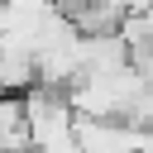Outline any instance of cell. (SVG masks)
<instances>
[{
	"instance_id": "cell-1",
	"label": "cell",
	"mask_w": 153,
	"mask_h": 153,
	"mask_svg": "<svg viewBox=\"0 0 153 153\" xmlns=\"http://www.w3.org/2000/svg\"><path fill=\"white\" fill-rule=\"evenodd\" d=\"M72 134L81 153H139V139H143V129L124 120H91V115H76Z\"/></svg>"
},
{
	"instance_id": "cell-2",
	"label": "cell",
	"mask_w": 153,
	"mask_h": 153,
	"mask_svg": "<svg viewBox=\"0 0 153 153\" xmlns=\"http://www.w3.org/2000/svg\"><path fill=\"white\" fill-rule=\"evenodd\" d=\"M24 148H33L24 91H0V153H24Z\"/></svg>"
}]
</instances>
